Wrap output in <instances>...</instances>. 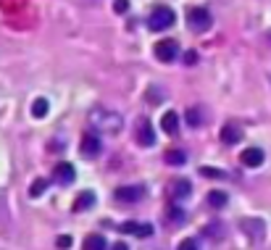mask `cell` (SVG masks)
<instances>
[{"instance_id":"1","label":"cell","mask_w":271,"mask_h":250,"mask_svg":"<svg viewBox=\"0 0 271 250\" xmlns=\"http://www.w3.org/2000/svg\"><path fill=\"white\" fill-rule=\"evenodd\" d=\"M90 124L103 134H119L124 129V119L116 111H106V108H95V111L90 113Z\"/></svg>"},{"instance_id":"2","label":"cell","mask_w":271,"mask_h":250,"mask_svg":"<svg viewBox=\"0 0 271 250\" xmlns=\"http://www.w3.org/2000/svg\"><path fill=\"white\" fill-rule=\"evenodd\" d=\"M174 21H177V14L166 5H156L153 14L147 16V29L150 32H163V29H171Z\"/></svg>"},{"instance_id":"3","label":"cell","mask_w":271,"mask_h":250,"mask_svg":"<svg viewBox=\"0 0 271 250\" xmlns=\"http://www.w3.org/2000/svg\"><path fill=\"white\" fill-rule=\"evenodd\" d=\"M187 24H190V29H195V32H205V29H211V24H214V16L208 14V8L195 5V8L187 11Z\"/></svg>"},{"instance_id":"4","label":"cell","mask_w":271,"mask_h":250,"mask_svg":"<svg viewBox=\"0 0 271 250\" xmlns=\"http://www.w3.org/2000/svg\"><path fill=\"white\" fill-rule=\"evenodd\" d=\"M134 140H137L140 147H153L156 145V129H153V124H150L147 116L137 119V124H134Z\"/></svg>"},{"instance_id":"5","label":"cell","mask_w":271,"mask_h":250,"mask_svg":"<svg viewBox=\"0 0 271 250\" xmlns=\"http://www.w3.org/2000/svg\"><path fill=\"white\" fill-rule=\"evenodd\" d=\"M113 197L119 203H140L145 197V187L143 184H124V187H116Z\"/></svg>"},{"instance_id":"6","label":"cell","mask_w":271,"mask_h":250,"mask_svg":"<svg viewBox=\"0 0 271 250\" xmlns=\"http://www.w3.org/2000/svg\"><path fill=\"white\" fill-rule=\"evenodd\" d=\"M153 50H156V58L161 63H171V61L179 58V42L177 40H161Z\"/></svg>"},{"instance_id":"7","label":"cell","mask_w":271,"mask_h":250,"mask_svg":"<svg viewBox=\"0 0 271 250\" xmlns=\"http://www.w3.org/2000/svg\"><path fill=\"white\" fill-rule=\"evenodd\" d=\"M169 197H174V200H184V197H190L192 195V182L190 179H184V177H177V179H171L169 182Z\"/></svg>"},{"instance_id":"8","label":"cell","mask_w":271,"mask_h":250,"mask_svg":"<svg viewBox=\"0 0 271 250\" xmlns=\"http://www.w3.org/2000/svg\"><path fill=\"white\" fill-rule=\"evenodd\" d=\"M82 156L85 158H95V156H100V150H103V143H100V134L98 132H87L85 137H82Z\"/></svg>"},{"instance_id":"9","label":"cell","mask_w":271,"mask_h":250,"mask_svg":"<svg viewBox=\"0 0 271 250\" xmlns=\"http://www.w3.org/2000/svg\"><path fill=\"white\" fill-rule=\"evenodd\" d=\"M240 229L250 237V240H255V242H261L263 237H266V224H263L261 219H242Z\"/></svg>"},{"instance_id":"10","label":"cell","mask_w":271,"mask_h":250,"mask_svg":"<svg viewBox=\"0 0 271 250\" xmlns=\"http://www.w3.org/2000/svg\"><path fill=\"white\" fill-rule=\"evenodd\" d=\"M74 179H76V171H74L72 163H66V161L55 163V169H53V182L55 184H72Z\"/></svg>"},{"instance_id":"11","label":"cell","mask_w":271,"mask_h":250,"mask_svg":"<svg viewBox=\"0 0 271 250\" xmlns=\"http://www.w3.org/2000/svg\"><path fill=\"white\" fill-rule=\"evenodd\" d=\"M240 161H242V166H248V169H258V166H263L266 156H263L261 147H248V150H242Z\"/></svg>"},{"instance_id":"12","label":"cell","mask_w":271,"mask_h":250,"mask_svg":"<svg viewBox=\"0 0 271 250\" xmlns=\"http://www.w3.org/2000/svg\"><path fill=\"white\" fill-rule=\"evenodd\" d=\"M119 229L124 234H137V237H150L153 234V227H150V224H137V221H126V224H121Z\"/></svg>"},{"instance_id":"13","label":"cell","mask_w":271,"mask_h":250,"mask_svg":"<svg viewBox=\"0 0 271 250\" xmlns=\"http://www.w3.org/2000/svg\"><path fill=\"white\" fill-rule=\"evenodd\" d=\"M240 140H242V129H240V126L224 124V129H221V143L224 145H237Z\"/></svg>"},{"instance_id":"14","label":"cell","mask_w":271,"mask_h":250,"mask_svg":"<svg viewBox=\"0 0 271 250\" xmlns=\"http://www.w3.org/2000/svg\"><path fill=\"white\" fill-rule=\"evenodd\" d=\"M161 129H163L166 134H179V113H163V119H161Z\"/></svg>"},{"instance_id":"15","label":"cell","mask_w":271,"mask_h":250,"mask_svg":"<svg viewBox=\"0 0 271 250\" xmlns=\"http://www.w3.org/2000/svg\"><path fill=\"white\" fill-rule=\"evenodd\" d=\"M95 206V192H79L74 200V211L76 214H82V211H90Z\"/></svg>"},{"instance_id":"16","label":"cell","mask_w":271,"mask_h":250,"mask_svg":"<svg viewBox=\"0 0 271 250\" xmlns=\"http://www.w3.org/2000/svg\"><path fill=\"white\" fill-rule=\"evenodd\" d=\"M184 221H187V214H184L182 208L171 206L169 211H166V224H169V227H182Z\"/></svg>"},{"instance_id":"17","label":"cell","mask_w":271,"mask_h":250,"mask_svg":"<svg viewBox=\"0 0 271 250\" xmlns=\"http://www.w3.org/2000/svg\"><path fill=\"white\" fill-rule=\"evenodd\" d=\"M82 250H108V242L100 234H90L85 240V245H82Z\"/></svg>"},{"instance_id":"18","label":"cell","mask_w":271,"mask_h":250,"mask_svg":"<svg viewBox=\"0 0 271 250\" xmlns=\"http://www.w3.org/2000/svg\"><path fill=\"white\" fill-rule=\"evenodd\" d=\"M227 203H229L227 192H221V190H211V192H208V206H211V208H224Z\"/></svg>"},{"instance_id":"19","label":"cell","mask_w":271,"mask_h":250,"mask_svg":"<svg viewBox=\"0 0 271 250\" xmlns=\"http://www.w3.org/2000/svg\"><path fill=\"white\" fill-rule=\"evenodd\" d=\"M163 161L169 163V166H184L187 163V153L184 150H169L163 156Z\"/></svg>"},{"instance_id":"20","label":"cell","mask_w":271,"mask_h":250,"mask_svg":"<svg viewBox=\"0 0 271 250\" xmlns=\"http://www.w3.org/2000/svg\"><path fill=\"white\" fill-rule=\"evenodd\" d=\"M48 100H45V98H37L35 100V103H32V116H35V119H42V116H48Z\"/></svg>"},{"instance_id":"21","label":"cell","mask_w":271,"mask_h":250,"mask_svg":"<svg viewBox=\"0 0 271 250\" xmlns=\"http://www.w3.org/2000/svg\"><path fill=\"white\" fill-rule=\"evenodd\" d=\"M198 174L208 177V179H227V171H224V169H211V166H200Z\"/></svg>"},{"instance_id":"22","label":"cell","mask_w":271,"mask_h":250,"mask_svg":"<svg viewBox=\"0 0 271 250\" xmlns=\"http://www.w3.org/2000/svg\"><path fill=\"white\" fill-rule=\"evenodd\" d=\"M48 179L45 177H40V179H35V182H32V187H29V197H40L45 190H48Z\"/></svg>"},{"instance_id":"23","label":"cell","mask_w":271,"mask_h":250,"mask_svg":"<svg viewBox=\"0 0 271 250\" xmlns=\"http://www.w3.org/2000/svg\"><path fill=\"white\" fill-rule=\"evenodd\" d=\"M187 124H190V126H200V124H203V111H200V108H190V111H187Z\"/></svg>"},{"instance_id":"24","label":"cell","mask_w":271,"mask_h":250,"mask_svg":"<svg viewBox=\"0 0 271 250\" xmlns=\"http://www.w3.org/2000/svg\"><path fill=\"white\" fill-rule=\"evenodd\" d=\"M203 234H211V237H218V240H221V237H224V227H221V224H208V227L203 229Z\"/></svg>"},{"instance_id":"25","label":"cell","mask_w":271,"mask_h":250,"mask_svg":"<svg viewBox=\"0 0 271 250\" xmlns=\"http://www.w3.org/2000/svg\"><path fill=\"white\" fill-rule=\"evenodd\" d=\"M177 250H200V240H195V237H190V240H182Z\"/></svg>"},{"instance_id":"26","label":"cell","mask_w":271,"mask_h":250,"mask_svg":"<svg viewBox=\"0 0 271 250\" xmlns=\"http://www.w3.org/2000/svg\"><path fill=\"white\" fill-rule=\"evenodd\" d=\"M55 248L58 250H69V248H72V237H69V234H61L55 240Z\"/></svg>"},{"instance_id":"27","label":"cell","mask_w":271,"mask_h":250,"mask_svg":"<svg viewBox=\"0 0 271 250\" xmlns=\"http://www.w3.org/2000/svg\"><path fill=\"white\" fill-rule=\"evenodd\" d=\"M113 11H116V14H126V11H129V0H113Z\"/></svg>"},{"instance_id":"28","label":"cell","mask_w":271,"mask_h":250,"mask_svg":"<svg viewBox=\"0 0 271 250\" xmlns=\"http://www.w3.org/2000/svg\"><path fill=\"white\" fill-rule=\"evenodd\" d=\"M184 63H187V66H192V63H198V53H195V50H190V53H184Z\"/></svg>"},{"instance_id":"29","label":"cell","mask_w":271,"mask_h":250,"mask_svg":"<svg viewBox=\"0 0 271 250\" xmlns=\"http://www.w3.org/2000/svg\"><path fill=\"white\" fill-rule=\"evenodd\" d=\"M113 250H126V245H124V242H116V245H113Z\"/></svg>"}]
</instances>
